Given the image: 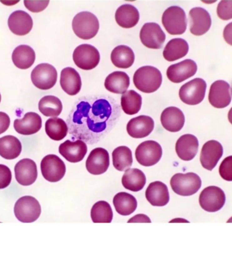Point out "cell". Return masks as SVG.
Here are the masks:
<instances>
[{
  "mask_svg": "<svg viewBox=\"0 0 232 261\" xmlns=\"http://www.w3.org/2000/svg\"><path fill=\"white\" fill-rule=\"evenodd\" d=\"M59 153L70 162L75 163L82 161L87 153L88 148L82 140H67L59 146Z\"/></svg>",
  "mask_w": 232,
  "mask_h": 261,
  "instance_id": "20",
  "label": "cell"
},
{
  "mask_svg": "<svg viewBox=\"0 0 232 261\" xmlns=\"http://www.w3.org/2000/svg\"><path fill=\"white\" fill-rule=\"evenodd\" d=\"M42 120L39 114L35 112H27L21 119H16L14 127L16 131L24 136L38 133L42 128Z\"/></svg>",
  "mask_w": 232,
  "mask_h": 261,
  "instance_id": "25",
  "label": "cell"
},
{
  "mask_svg": "<svg viewBox=\"0 0 232 261\" xmlns=\"http://www.w3.org/2000/svg\"><path fill=\"white\" fill-rule=\"evenodd\" d=\"M72 28L75 34L82 40L93 38L99 29V22L96 16L88 11L77 14L72 21Z\"/></svg>",
  "mask_w": 232,
  "mask_h": 261,
  "instance_id": "3",
  "label": "cell"
},
{
  "mask_svg": "<svg viewBox=\"0 0 232 261\" xmlns=\"http://www.w3.org/2000/svg\"><path fill=\"white\" fill-rule=\"evenodd\" d=\"M202 180L194 173H177L170 179V186L175 193L181 196L193 195L200 189Z\"/></svg>",
  "mask_w": 232,
  "mask_h": 261,
  "instance_id": "5",
  "label": "cell"
},
{
  "mask_svg": "<svg viewBox=\"0 0 232 261\" xmlns=\"http://www.w3.org/2000/svg\"><path fill=\"white\" fill-rule=\"evenodd\" d=\"M99 51L90 44H84L77 46L73 54V59L79 68L90 70L95 68L100 62Z\"/></svg>",
  "mask_w": 232,
  "mask_h": 261,
  "instance_id": "8",
  "label": "cell"
},
{
  "mask_svg": "<svg viewBox=\"0 0 232 261\" xmlns=\"http://www.w3.org/2000/svg\"><path fill=\"white\" fill-rule=\"evenodd\" d=\"M162 22L170 35H181L186 31L187 20L185 12L178 6L167 8L162 14Z\"/></svg>",
  "mask_w": 232,
  "mask_h": 261,
  "instance_id": "4",
  "label": "cell"
},
{
  "mask_svg": "<svg viewBox=\"0 0 232 261\" xmlns=\"http://www.w3.org/2000/svg\"><path fill=\"white\" fill-rule=\"evenodd\" d=\"M91 218L95 223H110L113 219V211L107 201H100L95 203L91 210Z\"/></svg>",
  "mask_w": 232,
  "mask_h": 261,
  "instance_id": "40",
  "label": "cell"
},
{
  "mask_svg": "<svg viewBox=\"0 0 232 261\" xmlns=\"http://www.w3.org/2000/svg\"><path fill=\"white\" fill-rule=\"evenodd\" d=\"M10 125V117L5 112H0V134L6 131Z\"/></svg>",
  "mask_w": 232,
  "mask_h": 261,
  "instance_id": "45",
  "label": "cell"
},
{
  "mask_svg": "<svg viewBox=\"0 0 232 261\" xmlns=\"http://www.w3.org/2000/svg\"><path fill=\"white\" fill-rule=\"evenodd\" d=\"M112 158L114 167L120 171H126L129 169L132 165L133 159L132 151L128 147H117L113 150Z\"/></svg>",
  "mask_w": 232,
  "mask_h": 261,
  "instance_id": "38",
  "label": "cell"
},
{
  "mask_svg": "<svg viewBox=\"0 0 232 261\" xmlns=\"http://www.w3.org/2000/svg\"><path fill=\"white\" fill-rule=\"evenodd\" d=\"M189 29L195 35H202L210 29L211 16L206 9L201 7L191 8L189 12Z\"/></svg>",
  "mask_w": 232,
  "mask_h": 261,
  "instance_id": "15",
  "label": "cell"
},
{
  "mask_svg": "<svg viewBox=\"0 0 232 261\" xmlns=\"http://www.w3.org/2000/svg\"><path fill=\"white\" fill-rule=\"evenodd\" d=\"M172 222H189V221H188V220H185V219L181 218H174L172 220H170V223H172Z\"/></svg>",
  "mask_w": 232,
  "mask_h": 261,
  "instance_id": "49",
  "label": "cell"
},
{
  "mask_svg": "<svg viewBox=\"0 0 232 261\" xmlns=\"http://www.w3.org/2000/svg\"><path fill=\"white\" fill-rule=\"evenodd\" d=\"M39 109L45 116L57 117L63 109L62 102L58 97L47 95L42 97L39 102Z\"/></svg>",
  "mask_w": 232,
  "mask_h": 261,
  "instance_id": "39",
  "label": "cell"
},
{
  "mask_svg": "<svg viewBox=\"0 0 232 261\" xmlns=\"http://www.w3.org/2000/svg\"><path fill=\"white\" fill-rule=\"evenodd\" d=\"M111 60L112 63L117 67L122 69L129 68L134 63V52L127 46L120 45L112 51Z\"/></svg>",
  "mask_w": 232,
  "mask_h": 261,
  "instance_id": "33",
  "label": "cell"
},
{
  "mask_svg": "<svg viewBox=\"0 0 232 261\" xmlns=\"http://www.w3.org/2000/svg\"><path fill=\"white\" fill-rule=\"evenodd\" d=\"M130 86V77L127 73L116 71L112 72L106 77L105 87L109 92L117 94H123Z\"/></svg>",
  "mask_w": 232,
  "mask_h": 261,
  "instance_id": "29",
  "label": "cell"
},
{
  "mask_svg": "<svg viewBox=\"0 0 232 261\" xmlns=\"http://www.w3.org/2000/svg\"><path fill=\"white\" fill-rule=\"evenodd\" d=\"M232 98V89L227 82L219 80L211 84L209 100L216 108H224L229 105Z\"/></svg>",
  "mask_w": 232,
  "mask_h": 261,
  "instance_id": "13",
  "label": "cell"
},
{
  "mask_svg": "<svg viewBox=\"0 0 232 261\" xmlns=\"http://www.w3.org/2000/svg\"><path fill=\"white\" fill-rule=\"evenodd\" d=\"M109 166V154L103 148H96L91 151L85 162V167L90 173L101 175L105 173Z\"/></svg>",
  "mask_w": 232,
  "mask_h": 261,
  "instance_id": "17",
  "label": "cell"
},
{
  "mask_svg": "<svg viewBox=\"0 0 232 261\" xmlns=\"http://www.w3.org/2000/svg\"><path fill=\"white\" fill-rule=\"evenodd\" d=\"M134 84L140 91L152 93L160 87L162 76L160 71L153 66L141 67L135 72L133 76Z\"/></svg>",
  "mask_w": 232,
  "mask_h": 261,
  "instance_id": "2",
  "label": "cell"
},
{
  "mask_svg": "<svg viewBox=\"0 0 232 261\" xmlns=\"http://www.w3.org/2000/svg\"><path fill=\"white\" fill-rule=\"evenodd\" d=\"M0 102H1V94H0Z\"/></svg>",
  "mask_w": 232,
  "mask_h": 261,
  "instance_id": "53",
  "label": "cell"
},
{
  "mask_svg": "<svg viewBox=\"0 0 232 261\" xmlns=\"http://www.w3.org/2000/svg\"><path fill=\"white\" fill-rule=\"evenodd\" d=\"M49 0H24L26 8L32 12H39L46 9L48 6Z\"/></svg>",
  "mask_w": 232,
  "mask_h": 261,
  "instance_id": "43",
  "label": "cell"
},
{
  "mask_svg": "<svg viewBox=\"0 0 232 261\" xmlns=\"http://www.w3.org/2000/svg\"><path fill=\"white\" fill-rule=\"evenodd\" d=\"M140 15L137 8L131 4L125 3L117 8L115 19L118 25L123 28H132L138 23Z\"/></svg>",
  "mask_w": 232,
  "mask_h": 261,
  "instance_id": "28",
  "label": "cell"
},
{
  "mask_svg": "<svg viewBox=\"0 0 232 261\" xmlns=\"http://www.w3.org/2000/svg\"><path fill=\"white\" fill-rule=\"evenodd\" d=\"M199 143L197 137L191 134H185L178 139L176 152L178 157L185 161L192 160L197 154Z\"/></svg>",
  "mask_w": 232,
  "mask_h": 261,
  "instance_id": "23",
  "label": "cell"
},
{
  "mask_svg": "<svg viewBox=\"0 0 232 261\" xmlns=\"http://www.w3.org/2000/svg\"><path fill=\"white\" fill-rule=\"evenodd\" d=\"M199 202L203 210L209 212H216L225 205V194L219 187L209 186L202 191Z\"/></svg>",
  "mask_w": 232,
  "mask_h": 261,
  "instance_id": "12",
  "label": "cell"
},
{
  "mask_svg": "<svg viewBox=\"0 0 232 261\" xmlns=\"http://www.w3.org/2000/svg\"><path fill=\"white\" fill-rule=\"evenodd\" d=\"M189 51V44L183 38H174L167 43L163 56L168 61H174L184 57Z\"/></svg>",
  "mask_w": 232,
  "mask_h": 261,
  "instance_id": "30",
  "label": "cell"
},
{
  "mask_svg": "<svg viewBox=\"0 0 232 261\" xmlns=\"http://www.w3.org/2000/svg\"><path fill=\"white\" fill-rule=\"evenodd\" d=\"M142 105V97L134 90H129L123 93L121 97V107L124 113L134 115L140 111Z\"/></svg>",
  "mask_w": 232,
  "mask_h": 261,
  "instance_id": "37",
  "label": "cell"
},
{
  "mask_svg": "<svg viewBox=\"0 0 232 261\" xmlns=\"http://www.w3.org/2000/svg\"><path fill=\"white\" fill-rule=\"evenodd\" d=\"M0 2L7 6H12L14 4L19 2V0H16V1H14V0H12V1H3V0H0Z\"/></svg>",
  "mask_w": 232,
  "mask_h": 261,
  "instance_id": "48",
  "label": "cell"
},
{
  "mask_svg": "<svg viewBox=\"0 0 232 261\" xmlns=\"http://www.w3.org/2000/svg\"><path fill=\"white\" fill-rule=\"evenodd\" d=\"M162 149L157 141L149 140L142 142L135 151L138 162L142 166L150 167L156 165L162 158Z\"/></svg>",
  "mask_w": 232,
  "mask_h": 261,
  "instance_id": "9",
  "label": "cell"
},
{
  "mask_svg": "<svg viewBox=\"0 0 232 261\" xmlns=\"http://www.w3.org/2000/svg\"><path fill=\"white\" fill-rule=\"evenodd\" d=\"M122 185L130 191L141 190L146 184V177L142 171L138 169H128L121 178Z\"/></svg>",
  "mask_w": 232,
  "mask_h": 261,
  "instance_id": "32",
  "label": "cell"
},
{
  "mask_svg": "<svg viewBox=\"0 0 232 261\" xmlns=\"http://www.w3.org/2000/svg\"><path fill=\"white\" fill-rule=\"evenodd\" d=\"M151 220L145 214H137L134 217L130 218L128 222H149L150 223Z\"/></svg>",
  "mask_w": 232,
  "mask_h": 261,
  "instance_id": "47",
  "label": "cell"
},
{
  "mask_svg": "<svg viewBox=\"0 0 232 261\" xmlns=\"http://www.w3.org/2000/svg\"><path fill=\"white\" fill-rule=\"evenodd\" d=\"M153 129V120L150 116L144 115L132 118L126 126L128 135L133 138H143L148 136Z\"/></svg>",
  "mask_w": 232,
  "mask_h": 261,
  "instance_id": "21",
  "label": "cell"
},
{
  "mask_svg": "<svg viewBox=\"0 0 232 261\" xmlns=\"http://www.w3.org/2000/svg\"><path fill=\"white\" fill-rule=\"evenodd\" d=\"M41 171L43 177L50 182L60 181L66 172L64 162L55 154H48L41 162Z\"/></svg>",
  "mask_w": 232,
  "mask_h": 261,
  "instance_id": "11",
  "label": "cell"
},
{
  "mask_svg": "<svg viewBox=\"0 0 232 261\" xmlns=\"http://www.w3.org/2000/svg\"><path fill=\"white\" fill-rule=\"evenodd\" d=\"M60 86L69 95H75L81 88V77L74 68L65 67L60 73Z\"/></svg>",
  "mask_w": 232,
  "mask_h": 261,
  "instance_id": "27",
  "label": "cell"
},
{
  "mask_svg": "<svg viewBox=\"0 0 232 261\" xmlns=\"http://www.w3.org/2000/svg\"><path fill=\"white\" fill-rule=\"evenodd\" d=\"M140 39L145 46L152 49H160L165 42L166 35L157 23H147L141 28Z\"/></svg>",
  "mask_w": 232,
  "mask_h": 261,
  "instance_id": "14",
  "label": "cell"
},
{
  "mask_svg": "<svg viewBox=\"0 0 232 261\" xmlns=\"http://www.w3.org/2000/svg\"><path fill=\"white\" fill-rule=\"evenodd\" d=\"M113 203L116 211L121 216L130 215L137 207L136 198L125 192H121L114 196Z\"/></svg>",
  "mask_w": 232,
  "mask_h": 261,
  "instance_id": "35",
  "label": "cell"
},
{
  "mask_svg": "<svg viewBox=\"0 0 232 261\" xmlns=\"http://www.w3.org/2000/svg\"><path fill=\"white\" fill-rule=\"evenodd\" d=\"M161 123L170 132H178L185 124V116L181 110L176 107H168L161 114Z\"/></svg>",
  "mask_w": 232,
  "mask_h": 261,
  "instance_id": "24",
  "label": "cell"
},
{
  "mask_svg": "<svg viewBox=\"0 0 232 261\" xmlns=\"http://www.w3.org/2000/svg\"><path fill=\"white\" fill-rule=\"evenodd\" d=\"M120 114L119 105L109 96L83 97L67 118L69 133L74 139L95 144L113 127Z\"/></svg>",
  "mask_w": 232,
  "mask_h": 261,
  "instance_id": "1",
  "label": "cell"
},
{
  "mask_svg": "<svg viewBox=\"0 0 232 261\" xmlns=\"http://www.w3.org/2000/svg\"><path fill=\"white\" fill-rule=\"evenodd\" d=\"M206 87L204 80L196 77L182 86L179 89V97L184 104L198 105L204 99Z\"/></svg>",
  "mask_w": 232,
  "mask_h": 261,
  "instance_id": "7",
  "label": "cell"
},
{
  "mask_svg": "<svg viewBox=\"0 0 232 261\" xmlns=\"http://www.w3.org/2000/svg\"><path fill=\"white\" fill-rule=\"evenodd\" d=\"M227 222H232V217L229 220H227Z\"/></svg>",
  "mask_w": 232,
  "mask_h": 261,
  "instance_id": "52",
  "label": "cell"
},
{
  "mask_svg": "<svg viewBox=\"0 0 232 261\" xmlns=\"http://www.w3.org/2000/svg\"><path fill=\"white\" fill-rule=\"evenodd\" d=\"M45 130L48 136L54 141H60L67 136L68 125L60 118L53 117L46 122Z\"/></svg>",
  "mask_w": 232,
  "mask_h": 261,
  "instance_id": "36",
  "label": "cell"
},
{
  "mask_svg": "<svg viewBox=\"0 0 232 261\" xmlns=\"http://www.w3.org/2000/svg\"><path fill=\"white\" fill-rule=\"evenodd\" d=\"M8 24L13 34L17 35H24L32 29L33 20L31 16L26 12L16 10L10 15Z\"/></svg>",
  "mask_w": 232,
  "mask_h": 261,
  "instance_id": "22",
  "label": "cell"
},
{
  "mask_svg": "<svg viewBox=\"0 0 232 261\" xmlns=\"http://www.w3.org/2000/svg\"><path fill=\"white\" fill-rule=\"evenodd\" d=\"M223 38L227 44L232 46V22L228 23L224 29Z\"/></svg>",
  "mask_w": 232,
  "mask_h": 261,
  "instance_id": "46",
  "label": "cell"
},
{
  "mask_svg": "<svg viewBox=\"0 0 232 261\" xmlns=\"http://www.w3.org/2000/svg\"><path fill=\"white\" fill-rule=\"evenodd\" d=\"M12 59L16 67L26 69L31 67L34 63L35 53L34 49L28 45H20L12 52Z\"/></svg>",
  "mask_w": 232,
  "mask_h": 261,
  "instance_id": "31",
  "label": "cell"
},
{
  "mask_svg": "<svg viewBox=\"0 0 232 261\" xmlns=\"http://www.w3.org/2000/svg\"><path fill=\"white\" fill-rule=\"evenodd\" d=\"M39 201L31 196H24L20 198L14 205V214L19 221L24 223L34 222L41 214Z\"/></svg>",
  "mask_w": 232,
  "mask_h": 261,
  "instance_id": "6",
  "label": "cell"
},
{
  "mask_svg": "<svg viewBox=\"0 0 232 261\" xmlns=\"http://www.w3.org/2000/svg\"><path fill=\"white\" fill-rule=\"evenodd\" d=\"M228 120H229V122L232 125V108L229 109V113H228Z\"/></svg>",
  "mask_w": 232,
  "mask_h": 261,
  "instance_id": "50",
  "label": "cell"
},
{
  "mask_svg": "<svg viewBox=\"0 0 232 261\" xmlns=\"http://www.w3.org/2000/svg\"><path fill=\"white\" fill-rule=\"evenodd\" d=\"M16 179L20 185L29 186L38 178V169L35 162L29 158L18 161L14 167Z\"/></svg>",
  "mask_w": 232,
  "mask_h": 261,
  "instance_id": "19",
  "label": "cell"
},
{
  "mask_svg": "<svg viewBox=\"0 0 232 261\" xmlns=\"http://www.w3.org/2000/svg\"><path fill=\"white\" fill-rule=\"evenodd\" d=\"M145 197L151 205L156 207L167 205L170 200L168 187L165 184L159 181L150 184L146 190Z\"/></svg>",
  "mask_w": 232,
  "mask_h": 261,
  "instance_id": "26",
  "label": "cell"
},
{
  "mask_svg": "<svg viewBox=\"0 0 232 261\" xmlns=\"http://www.w3.org/2000/svg\"><path fill=\"white\" fill-rule=\"evenodd\" d=\"M22 151V145L17 137L6 136L0 138V156L12 160L17 158Z\"/></svg>",
  "mask_w": 232,
  "mask_h": 261,
  "instance_id": "34",
  "label": "cell"
},
{
  "mask_svg": "<svg viewBox=\"0 0 232 261\" xmlns=\"http://www.w3.org/2000/svg\"><path fill=\"white\" fill-rule=\"evenodd\" d=\"M219 173L226 181H232V156L225 158L219 167Z\"/></svg>",
  "mask_w": 232,
  "mask_h": 261,
  "instance_id": "42",
  "label": "cell"
},
{
  "mask_svg": "<svg viewBox=\"0 0 232 261\" xmlns=\"http://www.w3.org/2000/svg\"><path fill=\"white\" fill-rule=\"evenodd\" d=\"M217 14L219 17L227 20L232 19V0H222L218 4Z\"/></svg>",
  "mask_w": 232,
  "mask_h": 261,
  "instance_id": "41",
  "label": "cell"
},
{
  "mask_svg": "<svg viewBox=\"0 0 232 261\" xmlns=\"http://www.w3.org/2000/svg\"><path fill=\"white\" fill-rule=\"evenodd\" d=\"M198 66L192 59H185L181 62L171 65L166 71L168 78L174 83H180L196 73Z\"/></svg>",
  "mask_w": 232,
  "mask_h": 261,
  "instance_id": "16",
  "label": "cell"
},
{
  "mask_svg": "<svg viewBox=\"0 0 232 261\" xmlns=\"http://www.w3.org/2000/svg\"><path fill=\"white\" fill-rule=\"evenodd\" d=\"M31 78L37 88L42 90L50 89L56 83V69L50 64H39L33 69Z\"/></svg>",
  "mask_w": 232,
  "mask_h": 261,
  "instance_id": "10",
  "label": "cell"
},
{
  "mask_svg": "<svg viewBox=\"0 0 232 261\" xmlns=\"http://www.w3.org/2000/svg\"><path fill=\"white\" fill-rule=\"evenodd\" d=\"M12 180L10 169L4 165L0 164V189H3L10 185Z\"/></svg>",
  "mask_w": 232,
  "mask_h": 261,
  "instance_id": "44",
  "label": "cell"
},
{
  "mask_svg": "<svg viewBox=\"0 0 232 261\" xmlns=\"http://www.w3.org/2000/svg\"><path fill=\"white\" fill-rule=\"evenodd\" d=\"M217 0H202V2L206 3H214Z\"/></svg>",
  "mask_w": 232,
  "mask_h": 261,
  "instance_id": "51",
  "label": "cell"
},
{
  "mask_svg": "<svg viewBox=\"0 0 232 261\" xmlns=\"http://www.w3.org/2000/svg\"><path fill=\"white\" fill-rule=\"evenodd\" d=\"M222 145L216 140H210L204 144L201 154L200 162L204 168L211 171L217 165L223 156Z\"/></svg>",
  "mask_w": 232,
  "mask_h": 261,
  "instance_id": "18",
  "label": "cell"
}]
</instances>
